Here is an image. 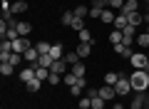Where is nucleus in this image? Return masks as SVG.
Returning <instances> with one entry per match:
<instances>
[{"label":"nucleus","instance_id":"1","mask_svg":"<svg viewBox=\"0 0 149 109\" xmlns=\"http://www.w3.org/2000/svg\"><path fill=\"white\" fill-rule=\"evenodd\" d=\"M129 82H132L134 92H149V72L147 69H134L129 74Z\"/></svg>","mask_w":149,"mask_h":109},{"label":"nucleus","instance_id":"2","mask_svg":"<svg viewBox=\"0 0 149 109\" xmlns=\"http://www.w3.org/2000/svg\"><path fill=\"white\" fill-rule=\"evenodd\" d=\"M114 89H117V97H127V94H132V92H134V89H132V82H129V77H124V74L117 79Z\"/></svg>","mask_w":149,"mask_h":109},{"label":"nucleus","instance_id":"3","mask_svg":"<svg viewBox=\"0 0 149 109\" xmlns=\"http://www.w3.org/2000/svg\"><path fill=\"white\" fill-rule=\"evenodd\" d=\"M129 62H132V67H134V69H147L149 55H144V50H142V52H134V55H132V60H129Z\"/></svg>","mask_w":149,"mask_h":109},{"label":"nucleus","instance_id":"4","mask_svg":"<svg viewBox=\"0 0 149 109\" xmlns=\"http://www.w3.org/2000/svg\"><path fill=\"white\" fill-rule=\"evenodd\" d=\"M30 47H32V45H30L27 37H17V40H13V52H17V55H25Z\"/></svg>","mask_w":149,"mask_h":109},{"label":"nucleus","instance_id":"5","mask_svg":"<svg viewBox=\"0 0 149 109\" xmlns=\"http://www.w3.org/2000/svg\"><path fill=\"white\" fill-rule=\"evenodd\" d=\"M100 97L104 99V102H114V97H117L114 84H102V87H100Z\"/></svg>","mask_w":149,"mask_h":109},{"label":"nucleus","instance_id":"6","mask_svg":"<svg viewBox=\"0 0 149 109\" xmlns=\"http://www.w3.org/2000/svg\"><path fill=\"white\" fill-rule=\"evenodd\" d=\"M92 50H95V45H92V42H80V45L74 47V52L80 55V60H87V57L92 55Z\"/></svg>","mask_w":149,"mask_h":109},{"label":"nucleus","instance_id":"7","mask_svg":"<svg viewBox=\"0 0 149 109\" xmlns=\"http://www.w3.org/2000/svg\"><path fill=\"white\" fill-rule=\"evenodd\" d=\"M112 50L117 52V55H122L124 60H132V55H134V50L129 45H124V42H119V45H112Z\"/></svg>","mask_w":149,"mask_h":109},{"label":"nucleus","instance_id":"8","mask_svg":"<svg viewBox=\"0 0 149 109\" xmlns=\"http://www.w3.org/2000/svg\"><path fill=\"white\" fill-rule=\"evenodd\" d=\"M144 97H147V92L132 94V99H129V109H144Z\"/></svg>","mask_w":149,"mask_h":109},{"label":"nucleus","instance_id":"9","mask_svg":"<svg viewBox=\"0 0 149 109\" xmlns=\"http://www.w3.org/2000/svg\"><path fill=\"white\" fill-rule=\"evenodd\" d=\"M67 69H70V65L65 62V60H55L52 67H50V72H55V74H67Z\"/></svg>","mask_w":149,"mask_h":109},{"label":"nucleus","instance_id":"10","mask_svg":"<svg viewBox=\"0 0 149 109\" xmlns=\"http://www.w3.org/2000/svg\"><path fill=\"white\" fill-rule=\"evenodd\" d=\"M17 77H20V82H22V84H27V82H30V79H35V67H32V65H30V67L20 69V72H17Z\"/></svg>","mask_w":149,"mask_h":109},{"label":"nucleus","instance_id":"11","mask_svg":"<svg viewBox=\"0 0 149 109\" xmlns=\"http://www.w3.org/2000/svg\"><path fill=\"white\" fill-rule=\"evenodd\" d=\"M114 17H117V12L112 10V8H104V12H102L100 22H102V25H114Z\"/></svg>","mask_w":149,"mask_h":109},{"label":"nucleus","instance_id":"12","mask_svg":"<svg viewBox=\"0 0 149 109\" xmlns=\"http://www.w3.org/2000/svg\"><path fill=\"white\" fill-rule=\"evenodd\" d=\"M22 57H25V62H27V65H35V62H37V60H40V52H37V47H35V45H32V47H30V50H27V52H25V55H22Z\"/></svg>","mask_w":149,"mask_h":109},{"label":"nucleus","instance_id":"13","mask_svg":"<svg viewBox=\"0 0 149 109\" xmlns=\"http://www.w3.org/2000/svg\"><path fill=\"white\" fill-rule=\"evenodd\" d=\"M127 20H129V25H134V27H139V25H142V22H147V17H144L142 15V12H129V15H127Z\"/></svg>","mask_w":149,"mask_h":109},{"label":"nucleus","instance_id":"14","mask_svg":"<svg viewBox=\"0 0 149 109\" xmlns=\"http://www.w3.org/2000/svg\"><path fill=\"white\" fill-rule=\"evenodd\" d=\"M139 10V0H124V8L119 12H124V15H129V12H137Z\"/></svg>","mask_w":149,"mask_h":109},{"label":"nucleus","instance_id":"15","mask_svg":"<svg viewBox=\"0 0 149 109\" xmlns=\"http://www.w3.org/2000/svg\"><path fill=\"white\" fill-rule=\"evenodd\" d=\"M70 72H72V74H77V77H85V74H87L85 60H80V62H77V65H72V67H70Z\"/></svg>","mask_w":149,"mask_h":109},{"label":"nucleus","instance_id":"16","mask_svg":"<svg viewBox=\"0 0 149 109\" xmlns=\"http://www.w3.org/2000/svg\"><path fill=\"white\" fill-rule=\"evenodd\" d=\"M127 25H129L127 15H124V12H117V17H114V30H124Z\"/></svg>","mask_w":149,"mask_h":109},{"label":"nucleus","instance_id":"17","mask_svg":"<svg viewBox=\"0 0 149 109\" xmlns=\"http://www.w3.org/2000/svg\"><path fill=\"white\" fill-rule=\"evenodd\" d=\"M50 55H52V60H65V47L60 45V42H55L52 50H50Z\"/></svg>","mask_w":149,"mask_h":109},{"label":"nucleus","instance_id":"18","mask_svg":"<svg viewBox=\"0 0 149 109\" xmlns=\"http://www.w3.org/2000/svg\"><path fill=\"white\" fill-rule=\"evenodd\" d=\"M17 32H20V37H27L32 32V25L27 20H20V22H17Z\"/></svg>","mask_w":149,"mask_h":109},{"label":"nucleus","instance_id":"19","mask_svg":"<svg viewBox=\"0 0 149 109\" xmlns=\"http://www.w3.org/2000/svg\"><path fill=\"white\" fill-rule=\"evenodd\" d=\"M25 87H27V92H32V94H37V92H40V87H42V79H30V82H27L25 84Z\"/></svg>","mask_w":149,"mask_h":109},{"label":"nucleus","instance_id":"20","mask_svg":"<svg viewBox=\"0 0 149 109\" xmlns=\"http://www.w3.org/2000/svg\"><path fill=\"white\" fill-rule=\"evenodd\" d=\"M35 47H37V52H40V55H50V50H52V45H50L47 40H40V42H35Z\"/></svg>","mask_w":149,"mask_h":109},{"label":"nucleus","instance_id":"21","mask_svg":"<svg viewBox=\"0 0 149 109\" xmlns=\"http://www.w3.org/2000/svg\"><path fill=\"white\" fill-rule=\"evenodd\" d=\"M15 69H17V67H13L10 62H0V74H3V77H10V74H15Z\"/></svg>","mask_w":149,"mask_h":109},{"label":"nucleus","instance_id":"22","mask_svg":"<svg viewBox=\"0 0 149 109\" xmlns=\"http://www.w3.org/2000/svg\"><path fill=\"white\" fill-rule=\"evenodd\" d=\"M32 67H35V77L37 79H42V82H45V79L50 77V69L47 67H40V65H32Z\"/></svg>","mask_w":149,"mask_h":109},{"label":"nucleus","instance_id":"23","mask_svg":"<svg viewBox=\"0 0 149 109\" xmlns=\"http://www.w3.org/2000/svg\"><path fill=\"white\" fill-rule=\"evenodd\" d=\"M77 37H80V42H92V45H97V42H95V37H92V32L87 30V27L77 32Z\"/></svg>","mask_w":149,"mask_h":109},{"label":"nucleus","instance_id":"24","mask_svg":"<svg viewBox=\"0 0 149 109\" xmlns=\"http://www.w3.org/2000/svg\"><path fill=\"white\" fill-rule=\"evenodd\" d=\"M134 42H137V45L142 47V50H147V47H149V32H139Z\"/></svg>","mask_w":149,"mask_h":109},{"label":"nucleus","instance_id":"25","mask_svg":"<svg viewBox=\"0 0 149 109\" xmlns=\"http://www.w3.org/2000/svg\"><path fill=\"white\" fill-rule=\"evenodd\" d=\"M52 62H55V60H52V55H40V60H37V62L35 65H40V67H52Z\"/></svg>","mask_w":149,"mask_h":109},{"label":"nucleus","instance_id":"26","mask_svg":"<svg viewBox=\"0 0 149 109\" xmlns=\"http://www.w3.org/2000/svg\"><path fill=\"white\" fill-rule=\"evenodd\" d=\"M65 62H67L70 65V67H72V65H77V62H80V55H77V52H65Z\"/></svg>","mask_w":149,"mask_h":109},{"label":"nucleus","instance_id":"27","mask_svg":"<svg viewBox=\"0 0 149 109\" xmlns=\"http://www.w3.org/2000/svg\"><path fill=\"white\" fill-rule=\"evenodd\" d=\"M27 10V3L25 0H17V3H13V15H20V12Z\"/></svg>","mask_w":149,"mask_h":109},{"label":"nucleus","instance_id":"28","mask_svg":"<svg viewBox=\"0 0 149 109\" xmlns=\"http://www.w3.org/2000/svg\"><path fill=\"white\" fill-rule=\"evenodd\" d=\"M70 27H72L74 32H80V30H85V17H77V15H74V20H72V25H70Z\"/></svg>","mask_w":149,"mask_h":109},{"label":"nucleus","instance_id":"29","mask_svg":"<svg viewBox=\"0 0 149 109\" xmlns=\"http://www.w3.org/2000/svg\"><path fill=\"white\" fill-rule=\"evenodd\" d=\"M122 42V30H112L109 32V45H119Z\"/></svg>","mask_w":149,"mask_h":109},{"label":"nucleus","instance_id":"30","mask_svg":"<svg viewBox=\"0 0 149 109\" xmlns=\"http://www.w3.org/2000/svg\"><path fill=\"white\" fill-rule=\"evenodd\" d=\"M72 12H74L77 17H90V8H87V5H77Z\"/></svg>","mask_w":149,"mask_h":109},{"label":"nucleus","instance_id":"31","mask_svg":"<svg viewBox=\"0 0 149 109\" xmlns=\"http://www.w3.org/2000/svg\"><path fill=\"white\" fill-rule=\"evenodd\" d=\"M62 79H65V84H67V87H74V84H77V74H72V72H67V74H62Z\"/></svg>","mask_w":149,"mask_h":109},{"label":"nucleus","instance_id":"32","mask_svg":"<svg viewBox=\"0 0 149 109\" xmlns=\"http://www.w3.org/2000/svg\"><path fill=\"white\" fill-rule=\"evenodd\" d=\"M119 77H122L119 72H107V74H104V84H117Z\"/></svg>","mask_w":149,"mask_h":109},{"label":"nucleus","instance_id":"33","mask_svg":"<svg viewBox=\"0 0 149 109\" xmlns=\"http://www.w3.org/2000/svg\"><path fill=\"white\" fill-rule=\"evenodd\" d=\"M22 60H25V57H22V55H17V52H13L10 57H8V62H10L13 67H20V62H22Z\"/></svg>","mask_w":149,"mask_h":109},{"label":"nucleus","instance_id":"34","mask_svg":"<svg viewBox=\"0 0 149 109\" xmlns=\"http://www.w3.org/2000/svg\"><path fill=\"white\" fill-rule=\"evenodd\" d=\"M60 82H62V74H55V72H50V77H47V84H50V87H57Z\"/></svg>","mask_w":149,"mask_h":109},{"label":"nucleus","instance_id":"35","mask_svg":"<svg viewBox=\"0 0 149 109\" xmlns=\"http://www.w3.org/2000/svg\"><path fill=\"white\" fill-rule=\"evenodd\" d=\"M72 20H74V12H65V15L60 17V22H62L65 27H70V25H72Z\"/></svg>","mask_w":149,"mask_h":109},{"label":"nucleus","instance_id":"36","mask_svg":"<svg viewBox=\"0 0 149 109\" xmlns=\"http://www.w3.org/2000/svg\"><path fill=\"white\" fill-rule=\"evenodd\" d=\"M77 104H80V109H92V99L87 97V94H85V97H80V102H77Z\"/></svg>","mask_w":149,"mask_h":109},{"label":"nucleus","instance_id":"37","mask_svg":"<svg viewBox=\"0 0 149 109\" xmlns=\"http://www.w3.org/2000/svg\"><path fill=\"white\" fill-rule=\"evenodd\" d=\"M92 109H104V99L102 97H92Z\"/></svg>","mask_w":149,"mask_h":109},{"label":"nucleus","instance_id":"38","mask_svg":"<svg viewBox=\"0 0 149 109\" xmlns=\"http://www.w3.org/2000/svg\"><path fill=\"white\" fill-rule=\"evenodd\" d=\"M109 8H112V10H122V8H124V0H109Z\"/></svg>","mask_w":149,"mask_h":109},{"label":"nucleus","instance_id":"39","mask_svg":"<svg viewBox=\"0 0 149 109\" xmlns=\"http://www.w3.org/2000/svg\"><path fill=\"white\" fill-rule=\"evenodd\" d=\"M102 12H104V10H100V8H90V17H95V20H100Z\"/></svg>","mask_w":149,"mask_h":109},{"label":"nucleus","instance_id":"40","mask_svg":"<svg viewBox=\"0 0 149 109\" xmlns=\"http://www.w3.org/2000/svg\"><path fill=\"white\" fill-rule=\"evenodd\" d=\"M85 94H87L90 99H92V97H100V89H95V87H87V89H85Z\"/></svg>","mask_w":149,"mask_h":109},{"label":"nucleus","instance_id":"41","mask_svg":"<svg viewBox=\"0 0 149 109\" xmlns=\"http://www.w3.org/2000/svg\"><path fill=\"white\" fill-rule=\"evenodd\" d=\"M70 94H74V97H80V94H82V87H80V84H74V87H70Z\"/></svg>","mask_w":149,"mask_h":109},{"label":"nucleus","instance_id":"42","mask_svg":"<svg viewBox=\"0 0 149 109\" xmlns=\"http://www.w3.org/2000/svg\"><path fill=\"white\" fill-rule=\"evenodd\" d=\"M90 8H100V10H104L107 5H104V3H102V0H92V5H90Z\"/></svg>","mask_w":149,"mask_h":109},{"label":"nucleus","instance_id":"43","mask_svg":"<svg viewBox=\"0 0 149 109\" xmlns=\"http://www.w3.org/2000/svg\"><path fill=\"white\" fill-rule=\"evenodd\" d=\"M112 109H129V107H124V102H114V104H112Z\"/></svg>","mask_w":149,"mask_h":109},{"label":"nucleus","instance_id":"44","mask_svg":"<svg viewBox=\"0 0 149 109\" xmlns=\"http://www.w3.org/2000/svg\"><path fill=\"white\" fill-rule=\"evenodd\" d=\"M144 109H149V92H147V97H144Z\"/></svg>","mask_w":149,"mask_h":109},{"label":"nucleus","instance_id":"45","mask_svg":"<svg viewBox=\"0 0 149 109\" xmlns=\"http://www.w3.org/2000/svg\"><path fill=\"white\" fill-rule=\"evenodd\" d=\"M102 3H104V5H107V8H109V0H102Z\"/></svg>","mask_w":149,"mask_h":109},{"label":"nucleus","instance_id":"46","mask_svg":"<svg viewBox=\"0 0 149 109\" xmlns=\"http://www.w3.org/2000/svg\"><path fill=\"white\" fill-rule=\"evenodd\" d=\"M147 15H149V3H147Z\"/></svg>","mask_w":149,"mask_h":109},{"label":"nucleus","instance_id":"47","mask_svg":"<svg viewBox=\"0 0 149 109\" xmlns=\"http://www.w3.org/2000/svg\"><path fill=\"white\" fill-rule=\"evenodd\" d=\"M144 17H147V25H149V15H144Z\"/></svg>","mask_w":149,"mask_h":109},{"label":"nucleus","instance_id":"48","mask_svg":"<svg viewBox=\"0 0 149 109\" xmlns=\"http://www.w3.org/2000/svg\"><path fill=\"white\" fill-rule=\"evenodd\" d=\"M147 72H149V62H147Z\"/></svg>","mask_w":149,"mask_h":109},{"label":"nucleus","instance_id":"49","mask_svg":"<svg viewBox=\"0 0 149 109\" xmlns=\"http://www.w3.org/2000/svg\"><path fill=\"white\" fill-rule=\"evenodd\" d=\"M147 32H149V25H147Z\"/></svg>","mask_w":149,"mask_h":109},{"label":"nucleus","instance_id":"50","mask_svg":"<svg viewBox=\"0 0 149 109\" xmlns=\"http://www.w3.org/2000/svg\"><path fill=\"white\" fill-rule=\"evenodd\" d=\"M147 3H149V0H147Z\"/></svg>","mask_w":149,"mask_h":109}]
</instances>
